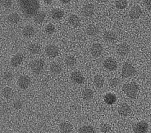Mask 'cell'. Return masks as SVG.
<instances>
[{
	"mask_svg": "<svg viewBox=\"0 0 151 133\" xmlns=\"http://www.w3.org/2000/svg\"><path fill=\"white\" fill-rule=\"evenodd\" d=\"M1 5L3 7L5 8H8L12 5V1L11 0H1Z\"/></svg>",
	"mask_w": 151,
	"mask_h": 133,
	"instance_id": "obj_37",
	"label": "cell"
},
{
	"mask_svg": "<svg viewBox=\"0 0 151 133\" xmlns=\"http://www.w3.org/2000/svg\"><path fill=\"white\" fill-rule=\"evenodd\" d=\"M81 14L84 16L88 17L91 16L94 11V6L93 4L84 5L81 8Z\"/></svg>",
	"mask_w": 151,
	"mask_h": 133,
	"instance_id": "obj_10",
	"label": "cell"
},
{
	"mask_svg": "<svg viewBox=\"0 0 151 133\" xmlns=\"http://www.w3.org/2000/svg\"><path fill=\"white\" fill-rule=\"evenodd\" d=\"M122 91L127 96V97L134 99L136 98L139 90V85L135 82H131L125 84L123 85Z\"/></svg>",
	"mask_w": 151,
	"mask_h": 133,
	"instance_id": "obj_2",
	"label": "cell"
},
{
	"mask_svg": "<svg viewBox=\"0 0 151 133\" xmlns=\"http://www.w3.org/2000/svg\"><path fill=\"white\" fill-rule=\"evenodd\" d=\"M31 82L30 78L27 75H21L17 81L18 85L22 89H25L28 88Z\"/></svg>",
	"mask_w": 151,
	"mask_h": 133,
	"instance_id": "obj_7",
	"label": "cell"
},
{
	"mask_svg": "<svg viewBox=\"0 0 151 133\" xmlns=\"http://www.w3.org/2000/svg\"><path fill=\"white\" fill-rule=\"evenodd\" d=\"M45 13L43 11H39L34 16V20L35 23L37 24H41L42 23L45 18Z\"/></svg>",
	"mask_w": 151,
	"mask_h": 133,
	"instance_id": "obj_21",
	"label": "cell"
},
{
	"mask_svg": "<svg viewBox=\"0 0 151 133\" xmlns=\"http://www.w3.org/2000/svg\"><path fill=\"white\" fill-rule=\"evenodd\" d=\"M115 6L119 9H124L127 6V0H116Z\"/></svg>",
	"mask_w": 151,
	"mask_h": 133,
	"instance_id": "obj_32",
	"label": "cell"
},
{
	"mask_svg": "<svg viewBox=\"0 0 151 133\" xmlns=\"http://www.w3.org/2000/svg\"><path fill=\"white\" fill-rule=\"evenodd\" d=\"M45 32L48 34H52L55 32V26L53 24H48L45 26Z\"/></svg>",
	"mask_w": 151,
	"mask_h": 133,
	"instance_id": "obj_34",
	"label": "cell"
},
{
	"mask_svg": "<svg viewBox=\"0 0 151 133\" xmlns=\"http://www.w3.org/2000/svg\"><path fill=\"white\" fill-rule=\"evenodd\" d=\"M28 51L31 54H37L41 51V46L37 43H32L28 46Z\"/></svg>",
	"mask_w": 151,
	"mask_h": 133,
	"instance_id": "obj_22",
	"label": "cell"
},
{
	"mask_svg": "<svg viewBox=\"0 0 151 133\" xmlns=\"http://www.w3.org/2000/svg\"><path fill=\"white\" fill-rule=\"evenodd\" d=\"M13 74L9 71H6L4 73L3 78L6 81H11L13 79Z\"/></svg>",
	"mask_w": 151,
	"mask_h": 133,
	"instance_id": "obj_36",
	"label": "cell"
},
{
	"mask_svg": "<svg viewBox=\"0 0 151 133\" xmlns=\"http://www.w3.org/2000/svg\"><path fill=\"white\" fill-rule=\"evenodd\" d=\"M8 21L12 24H16L20 21V16L15 12H12L8 16Z\"/></svg>",
	"mask_w": 151,
	"mask_h": 133,
	"instance_id": "obj_26",
	"label": "cell"
},
{
	"mask_svg": "<svg viewBox=\"0 0 151 133\" xmlns=\"http://www.w3.org/2000/svg\"><path fill=\"white\" fill-rule=\"evenodd\" d=\"M51 14L52 18L54 19L60 20L64 16V12L62 9L60 8H55L51 11Z\"/></svg>",
	"mask_w": 151,
	"mask_h": 133,
	"instance_id": "obj_17",
	"label": "cell"
},
{
	"mask_svg": "<svg viewBox=\"0 0 151 133\" xmlns=\"http://www.w3.org/2000/svg\"><path fill=\"white\" fill-rule=\"evenodd\" d=\"M104 39L109 42H113L117 39L116 34L111 31H107L103 34Z\"/></svg>",
	"mask_w": 151,
	"mask_h": 133,
	"instance_id": "obj_16",
	"label": "cell"
},
{
	"mask_svg": "<svg viewBox=\"0 0 151 133\" xmlns=\"http://www.w3.org/2000/svg\"><path fill=\"white\" fill-rule=\"evenodd\" d=\"M99 29L94 25H90L86 28V33L90 36H94L98 34Z\"/></svg>",
	"mask_w": 151,
	"mask_h": 133,
	"instance_id": "obj_28",
	"label": "cell"
},
{
	"mask_svg": "<svg viewBox=\"0 0 151 133\" xmlns=\"http://www.w3.org/2000/svg\"><path fill=\"white\" fill-rule=\"evenodd\" d=\"M103 65L104 68L109 71H114L117 67V64L116 61L114 58L111 57L107 58L104 60V61L103 62Z\"/></svg>",
	"mask_w": 151,
	"mask_h": 133,
	"instance_id": "obj_6",
	"label": "cell"
},
{
	"mask_svg": "<svg viewBox=\"0 0 151 133\" xmlns=\"http://www.w3.org/2000/svg\"><path fill=\"white\" fill-rule=\"evenodd\" d=\"M71 81L75 84H83L84 82V77L78 71H73L70 75Z\"/></svg>",
	"mask_w": 151,
	"mask_h": 133,
	"instance_id": "obj_11",
	"label": "cell"
},
{
	"mask_svg": "<svg viewBox=\"0 0 151 133\" xmlns=\"http://www.w3.org/2000/svg\"><path fill=\"white\" fill-rule=\"evenodd\" d=\"M24 59V55L22 53L18 52L14 55L11 59V65L13 67H17L19 66L22 62Z\"/></svg>",
	"mask_w": 151,
	"mask_h": 133,
	"instance_id": "obj_13",
	"label": "cell"
},
{
	"mask_svg": "<svg viewBox=\"0 0 151 133\" xmlns=\"http://www.w3.org/2000/svg\"><path fill=\"white\" fill-rule=\"evenodd\" d=\"M148 128V123L144 121L137 122L132 125V129L134 133H147Z\"/></svg>",
	"mask_w": 151,
	"mask_h": 133,
	"instance_id": "obj_5",
	"label": "cell"
},
{
	"mask_svg": "<svg viewBox=\"0 0 151 133\" xmlns=\"http://www.w3.org/2000/svg\"><path fill=\"white\" fill-rule=\"evenodd\" d=\"M108 0H97V2H101V3H103V2H106Z\"/></svg>",
	"mask_w": 151,
	"mask_h": 133,
	"instance_id": "obj_42",
	"label": "cell"
},
{
	"mask_svg": "<svg viewBox=\"0 0 151 133\" xmlns=\"http://www.w3.org/2000/svg\"><path fill=\"white\" fill-rule=\"evenodd\" d=\"M116 100H117V97L116 95L114 94L109 93L106 94L104 97V102L109 105L113 104L114 103L116 102Z\"/></svg>",
	"mask_w": 151,
	"mask_h": 133,
	"instance_id": "obj_19",
	"label": "cell"
},
{
	"mask_svg": "<svg viewBox=\"0 0 151 133\" xmlns=\"http://www.w3.org/2000/svg\"><path fill=\"white\" fill-rule=\"evenodd\" d=\"M13 107L16 109H20L22 107V102L21 101L17 99L13 102Z\"/></svg>",
	"mask_w": 151,
	"mask_h": 133,
	"instance_id": "obj_38",
	"label": "cell"
},
{
	"mask_svg": "<svg viewBox=\"0 0 151 133\" xmlns=\"http://www.w3.org/2000/svg\"><path fill=\"white\" fill-rule=\"evenodd\" d=\"M145 5L147 9L151 10V0H145Z\"/></svg>",
	"mask_w": 151,
	"mask_h": 133,
	"instance_id": "obj_39",
	"label": "cell"
},
{
	"mask_svg": "<svg viewBox=\"0 0 151 133\" xmlns=\"http://www.w3.org/2000/svg\"><path fill=\"white\" fill-rule=\"evenodd\" d=\"M34 28L31 25L25 26L22 29V34L25 37H31L34 34Z\"/></svg>",
	"mask_w": 151,
	"mask_h": 133,
	"instance_id": "obj_20",
	"label": "cell"
},
{
	"mask_svg": "<svg viewBox=\"0 0 151 133\" xmlns=\"http://www.w3.org/2000/svg\"><path fill=\"white\" fill-rule=\"evenodd\" d=\"M136 72L135 68L130 63L125 62L122 68V75L124 78H129L133 76Z\"/></svg>",
	"mask_w": 151,
	"mask_h": 133,
	"instance_id": "obj_3",
	"label": "cell"
},
{
	"mask_svg": "<svg viewBox=\"0 0 151 133\" xmlns=\"http://www.w3.org/2000/svg\"><path fill=\"white\" fill-rule=\"evenodd\" d=\"M104 78L101 75H96L94 76V84L97 88H101L104 84Z\"/></svg>",
	"mask_w": 151,
	"mask_h": 133,
	"instance_id": "obj_27",
	"label": "cell"
},
{
	"mask_svg": "<svg viewBox=\"0 0 151 133\" xmlns=\"http://www.w3.org/2000/svg\"><path fill=\"white\" fill-rule=\"evenodd\" d=\"M68 21L69 24L74 27H77V26H79L80 22L78 17L77 15H74V14L69 16Z\"/></svg>",
	"mask_w": 151,
	"mask_h": 133,
	"instance_id": "obj_23",
	"label": "cell"
},
{
	"mask_svg": "<svg viewBox=\"0 0 151 133\" xmlns=\"http://www.w3.org/2000/svg\"><path fill=\"white\" fill-rule=\"evenodd\" d=\"M129 51V46L126 43H120L116 47V52L120 56H124Z\"/></svg>",
	"mask_w": 151,
	"mask_h": 133,
	"instance_id": "obj_14",
	"label": "cell"
},
{
	"mask_svg": "<svg viewBox=\"0 0 151 133\" xmlns=\"http://www.w3.org/2000/svg\"><path fill=\"white\" fill-rule=\"evenodd\" d=\"M63 4H68L71 0H60Z\"/></svg>",
	"mask_w": 151,
	"mask_h": 133,
	"instance_id": "obj_40",
	"label": "cell"
},
{
	"mask_svg": "<svg viewBox=\"0 0 151 133\" xmlns=\"http://www.w3.org/2000/svg\"><path fill=\"white\" fill-rule=\"evenodd\" d=\"M2 94L5 98L8 99L12 97L14 93H13V91L11 88L9 87H6L3 88V89L2 91Z\"/></svg>",
	"mask_w": 151,
	"mask_h": 133,
	"instance_id": "obj_30",
	"label": "cell"
},
{
	"mask_svg": "<svg viewBox=\"0 0 151 133\" xmlns=\"http://www.w3.org/2000/svg\"><path fill=\"white\" fill-rule=\"evenodd\" d=\"M59 128H60V130L63 133H69L71 132L73 130L72 125L70 123L67 122H64L60 124Z\"/></svg>",
	"mask_w": 151,
	"mask_h": 133,
	"instance_id": "obj_18",
	"label": "cell"
},
{
	"mask_svg": "<svg viewBox=\"0 0 151 133\" xmlns=\"http://www.w3.org/2000/svg\"><path fill=\"white\" fill-rule=\"evenodd\" d=\"M46 4H51L53 0H43Z\"/></svg>",
	"mask_w": 151,
	"mask_h": 133,
	"instance_id": "obj_41",
	"label": "cell"
},
{
	"mask_svg": "<svg viewBox=\"0 0 151 133\" xmlns=\"http://www.w3.org/2000/svg\"><path fill=\"white\" fill-rule=\"evenodd\" d=\"M109 84L111 87H116L120 84V79L117 78H111L109 79Z\"/></svg>",
	"mask_w": 151,
	"mask_h": 133,
	"instance_id": "obj_33",
	"label": "cell"
},
{
	"mask_svg": "<svg viewBox=\"0 0 151 133\" xmlns=\"http://www.w3.org/2000/svg\"><path fill=\"white\" fill-rule=\"evenodd\" d=\"M78 133H96L95 129L90 125H84L80 128Z\"/></svg>",
	"mask_w": 151,
	"mask_h": 133,
	"instance_id": "obj_29",
	"label": "cell"
},
{
	"mask_svg": "<svg viewBox=\"0 0 151 133\" xmlns=\"http://www.w3.org/2000/svg\"><path fill=\"white\" fill-rule=\"evenodd\" d=\"M50 69L52 74H59L62 71V68L59 64L57 62H53L50 65Z\"/></svg>",
	"mask_w": 151,
	"mask_h": 133,
	"instance_id": "obj_24",
	"label": "cell"
},
{
	"mask_svg": "<svg viewBox=\"0 0 151 133\" xmlns=\"http://www.w3.org/2000/svg\"><path fill=\"white\" fill-rule=\"evenodd\" d=\"M45 51L47 55L51 58H55L59 54V50L58 48L54 45L50 44L45 48Z\"/></svg>",
	"mask_w": 151,
	"mask_h": 133,
	"instance_id": "obj_8",
	"label": "cell"
},
{
	"mask_svg": "<svg viewBox=\"0 0 151 133\" xmlns=\"http://www.w3.org/2000/svg\"><path fill=\"white\" fill-rule=\"evenodd\" d=\"M142 11L141 8L139 5H136L131 8L129 11V16L131 19L135 20L139 18L142 15Z\"/></svg>",
	"mask_w": 151,
	"mask_h": 133,
	"instance_id": "obj_9",
	"label": "cell"
},
{
	"mask_svg": "<svg viewBox=\"0 0 151 133\" xmlns=\"http://www.w3.org/2000/svg\"><path fill=\"white\" fill-rule=\"evenodd\" d=\"M100 131L103 132V133H107L108 132H109L111 129V127L110 125H109L108 124L106 123H103L101 124L100 126Z\"/></svg>",
	"mask_w": 151,
	"mask_h": 133,
	"instance_id": "obj_35",
	"label": "cell"
},
{
	"mask_svg": "<svg viewBox=\"0 0 151 133\" xmlns=\"http://www.w3.org/2000/svg\"><path fill=\"white\" fill-rule=\"evenodd\" d=\"M117 111L121 116L126 117L130 114L131 108L127 104L123 103L119 107Z\"/></svg>",
	"mask_w": 151,
	"mask_h": 133,
	"instance_id": "obj_15",
	"label": "cell"
},
{
	"mask_svg": "<svg viewBox=\"0 0 151 133\" xmlns=\"http://www.w3.org/2000/svg\"><path fill=\"white\" fill-rule=\"evenodd\" d=\"M17 1L21 12L26 18H31L39 11L38 0H17Z\"/></svg>",
	"mask_w": 151,
	"mask_h": 133,
	"instance_id": "obj_1",
	"label": "cell"
},
{
	"mask_svg": "<svg viewBox=\"0 0 151 133\" xmlns=\"http://www.w3.org/2000/svg\"><path fill=\"white\" fill-rule=\"evenodd\" d=\"M65 64L68 66H73L76 63V59L74 56L68 55L65 57L64 60Z\"/></svg>",
	"mask_w": 151,
	"mask_h": 133,
	"instance_id": "obj_31",
	"label": "cell"
},
{
	"mask_svg": "<svg viewBox=\"0 0 151 133\" xmlns=\"http://www.w3.org/2000/svg\"><path fill=\"white\" fill-rule=\"evenodd\" d=\"M94 95V92L92 89L87 88L83 91L82 92V97L83 99L86 101H89L90 100Z\"/></svg>",
	"mask_w": 151,
	"mask_h": 133,
	"instance_id": "obj_25",
	"label": "cell"
},
{
	"mask_svg": "<svg viewBox=\"0 0 151 133\" xmlns=\"http://www.w3.org/2000/svg\"><path fill=\"white\" fill-rule=\"evenodd\" d=\"M44 62L42 59H34L30 62L29 66L33 72L36 74H40L44 68Z\"/></svg>",
	"mask_w": 151,
	"mask_h": 133,
	"instance_id": "obj_4",
	"label": "cell"
},
{
	"mask_svg": "<svg viewBox=\"0 0 151 133\" xmlns=\"http://www.w3.org/2000/svg\"><path fill=\"white\" fill-rule=\"evenodd\" d=\"M103 52V47L99 43L93 44L90 48V52L93 56L99 57Z\"/></svg>",
	"mask_w": 151,
	"mask_h": 133,
	"instance_id": "obj_12",
	"label": "cell"
}]
</instances>
